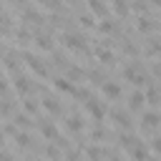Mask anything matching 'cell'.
I'll use <instances>...</instances> for the list:
<instances>
[{
    "mask_svg": "<svg viewBox=\"0 0 161 161\" xmlns=\"http://www.w3.org/2000/svg\"><path fill=\"white\" fill-rule=\"evenodd\" d=\"M93 55H96V60H101L103 65H111V63L116 60V55L111 53V48H108V45H101V43L96 45V53H93Z\"/></svg>",
    "mask_w": 161,
    "mask_h": 161,
    "instance_id": "7",
    "label": "cell"
},
{
    "mask_svg": "<svg viewBox=\"0 0 161 161\" xmlns=\"http://www.w3.org/2000/svg\"><path fill=\"white\" fill-rule=\"evenodd\" d=\"M151 148H153L156 153H161V136H153V138H151Z\"/></svg>",
    "mask_w": 161,
    "mask_h": 161,
    "instance_id": "32",
    "label": "cell"
},
{
    "mask_svg": "<svg viewBox=\"0 0 161 161\" xmlns=\"http://www.w3.org/2000/svg\"><path fill=\"white\" fill-rule=\"evenodd\" d=\"M3 161H13V156H10V151H8V148L3 151Z\"/></svg>",
    "mask_w": 161,
    "mask_h": 161,
    "instance_id": "34",
    "label": "cell"
},
{
    "mask_svg": "<svg viewBox=\"0 0 161 161\" xmlns=\"http://www.w3.org/2000/svg\"><path fill=\"white\" fill-rule=\"evenodd\" d=\"M91 138H93V143H101L106 138V128H101V123H96V128L91 131Z\"/></svg>",
    "mask_w": 161,
    "mask_h": 161,
    "instance_id": "26",
    "label": "cell"
},
{
    "mask_svg": "<svg viewBox=\"0 0 161 161\" xmlns=\"http://www.w3.org/2000/svg\"><path fill=\"white\" fill-rule=\"evenodd\" d=\"M101 93L108 98V101H116V98H121V83H116V80H106L103 86H101Z\"/></svg>",
    "mask_w": 161,
    "mask_h": 161,
    "instance_id": "6",
    "label": "cell"
},
{
    "mask_svg": "<svg viewBox=\"0 0 161 161\" xmlns=\"http://www.w3.org/2000/svg\"><path fill=\"white\" fill-rule=\"evenodd\" d=\"M15 126H18V128H30V116L23 113V111H18V113H15Z\"/></svg>",
    "mask_w": 161,
    "mask_h": 161,
    "instance_id": "25",
    "label": "cell"
},
{
    "mask_svg": "<svg viewBox=\"0 0 161 161\" xmlns=\"http://www.w3.org/2000/svg\"><path fill=\"white\" fill-rule=\"evenodd\" d=\"M96 30H98V33H103V35H111V33L116 30V23H113V18H106V20H101Z\"/></svg>",
    "mask_w": 161,
    "mask_h": 161,
    "instance_id": "21",
    "label": "cell"
},
{
    "mask_svg": "<svg viewBox=\"0 0 161 161\" xmlns=\"http://www.w3.org/2000/svg\"><path fill=\"white\" fill-rule=\"evenodd\" d=\"M33 43H35V48H38V50H48V53H53V50H55L53 35H50V33H45V30H38V33L33 35Z\"/></svg>",
    "mask_w": 161,
    "mask_h": 161,
    "instance_id": "3",
    "label": "cell"
},
{
    "mask_svg": "<svg viewBox=\"0 0 161 161\" xmlns=\"http://www.w3.org/2000/svg\"><path fill=\"white\" fill-rule=\"evenodd\" d=\"M53 88H55L58 93H70V96L75 93V86H73L65 75H55V78H53Z\"/></svg>",
    "mask_w": 161,
    "mask_h": 161,
    "instance_id": "8",
    "label": "cell"
},
{
    "mask_svg": "<svg viewBox=\"0 0 161 161\" xmlns=\"http://www.w3.org/2000/svg\"><path fill=\"white\" fill-rule=\"evenodd\" d=\"M88 10H91L93 15H98L101 20L108 18V5H106V3H96V0H93V3H88Z\"/></svg>",
    "mask_w": 161,
    "mask_h": 161,
    "instance_id": "14",
    "label": "cell"
},
{
    "mask_svg": "<svg viewBox=\"0 0 161 161\" xmlns=\"http://www.w3.org/2000/svg\"><path fill=\"white\" fill-rule=\"evenodd\" d=\"M143 103H146V93L136 88V91H133V93L128 96V108H131V111H138V108H141Z\"/></svg>",
    "mask_w": 161,
    "mask_h": 161,
    "instance_id": "10",
    "label": "cell"
},
{
    "mask_svg": "<svg viewBox=\"0 0 161 161\" xmlns=\"http://www.w3.org/2000/svg\"><path fill=\"white\" fill-rule=\"evenodd\" d=\"M60 43L65 45V48H70V50H83V53H88V45H86V38L80 35V33H60Z\"/></svg>",
    "mask_w": 161,
    "mask_h": 161,
    "instance_id": "2",
    "label": "cell"
},
{
    "mask_svg": "<svg viewBox=\"0 0 161 161\" xmlns=\"http://www.w3.org/2000/svg\"><path fill=\"white\" fill-rule=\"evenodd\" d=\"M111 10H113V13H118V15H128V5H126V3H113V5H111Z\"/></svg>",
    "mask_w": 161,
    "mask_h": 161,
    "instance_id": "30",
    "label": "cell"
},
{
    "mask_svg": "<svg viewBox=\"0 0 161 161\" xmlns=\"http://www.w3.org/2000/svg\"><path fill=\"white\" fill-rule=\"evenodd\" d=\"M161 53V38H151L146 45V55H158Z\"/></svg>",
    "mask_w": 161,
    "mask_h": 161,
    "instance_id": "23",
    "label": "cell"
},
{
    "mask_svg": "<svg viewBox=\"0 0 161 161\" xmlns=\"http://www.w3.org/2000/svg\"><path fill=\"white\" fill-rule=\"evenodd\" d=\"M111 118H113V123L121 126L123 131H131V118H128V113H123V111H111Z\"/></svg>",
    "mask_w": 161,
    "mask_h": 161,
    "instance_id": "11",
    "label": "cell"
},
{
    "mask_svg": "<svg viewBox=\"0 0 161 161\" xmlns=\"http://www.w3.org/2000/svg\"><path fill=\"white\" fill-rule=\"evenodd\" d=\"M20 55L25 58V65L38 75V78H48V65H45V60L40 58V55H35V53H28V50H20Z\"/></svg>",
    "mask_w": 161,
    "mask_h": 161,
    "instance_id": "1",
    "label": "cell"
},
{
    "mask_svg": "<svg viewBox=\"0 0 161 161\" xmlns=\"http://www.w3.org/2000/svg\"><path fill=\"white\" fill-rule=\"evenodd\" d=\"M123 53H126V55H138V48H136L131 40H123Z\"/></svg>",
    "mask_w": 161,
    "mask_h": 161,
    "instance_id": "31",
    "label": "cell"
},
{
    "mask_svg": "<svg viewBox=\"0 0 161 161\" xmlns=\"http://www.w3.org/2000/svg\"><path fill=\"white\" fill-rule=\"evenodd\" d=\"M131 156H133V161H151V158H148V148H146L143 143H136V146L131 148Z\"/></svg>",
    "mask_w": 161,
    "mask_h": 161,
    "instance_id": "17",
    "label": "cell"
},
{
    "mask_svg": "<svg viewBox=\"0 0 161 161\" xmlns=\"http://www.w3.org/2000/svg\"><path fill=\"white\" fill-rule=\"evenodd\" d=\"M158 98H161V93H158V88H146V101L148 103H158Z\"/></svg>",
    "mask_w": 161,
    "mask_h": 161,
    "instance_id": "28",
    "label": "cell"
},
{
    "mask_svg": "<svg viewBox=\"0 0 161 161\" xmlns=\"http://www.w3.org/2000/svg\"><path fill=\"white\" fill-rule=\"evenodd\" d=\"M103 146H98V143H91V146H86V156L91 158V161H101L103 158Z\"/></svg>",
    "mask_w": 161,
    "mask_h": 161,
    "instance_id": "16",
    "label": "cell"
},
{
    "mask_svg": "<svg viewBox=\"0 0 161 161\" xmlns=\"http://www.w3.org/2000/svg\"><path fill=\"white\" fill-rule=\"evenodd\" d=\"M121 75H123L126 80L136 83V78H138L141 73H138V68H136V65H123V68H121Z\"/></svg>",
    "mask_w": 161,
    "mask_h": 161,
    "instance_id": "22",
    "label": "cell"
},
{
    "mask_svg": "<svg viewBox=\"0 0 161 161\" xmlns=\"http://www.w3.org/2000/svg\"><path fill=\"white\" fill-rule=\"evenodd\" d=\"M86 111H88V113L93 116V121H96V123H101V121H103V118L108 116V111H106V106H103V103H101L98 98H91V101L86 103Z\"/></svg>",
    "mask_w": 161,
    "mask_h": 161,
    "instance_id": "4",
    "label": "cell"
},
{
    "mask_svg": "<svg viewBox=\"0 0 161 161\" xmlns=\"http://www.w3.org/2000/svg\"><path fill=\"white\" fill-rule=\"evenodd\" d=\"M65 128H68L70 133H80V131H83V118H80L78 113H70V116L65 118Z\"/></svg>",
    "mask_w": 161,
    "mask_h": 161,
    "instance_id": "12",
    "label": "cell"
},
{
    "mask_svg": "<svg viewBox=\"0 0 161 161\" xmlns=\"http://www.w3.org/2000/svg\"><path fill=\"white\" fill-rule=\"evenodd\" d=\"M78 23H80L83 28H98L96 18H93V15H88V13H80V15H78Z\"/></svg>",
    "mask_w": 161,
    "mask_h": 161,
    "instance_id": "24",
    "label": "cell"
},
{
    "mask_svg": "<svg viewBox=\"0 0 161 161\" xmlns=\"http://www.w3.org/2000/svg\"><path fill=\"white\" fill-rule=\"evenodd\" d=\"M141 118H143V126H148V128L161 126V113H156V111H146Z\"/></svg>",
    "mask_w": 161,
    "mask_h": 161,
    "instance_id": "15",
    "label": "cell"
},
{
    "mask_svg": "<svg viewBox=\"0 0 161 161\" xmlns=\"http://www.w3.org/2000/svg\"><path fill=\"white\" fill-rule=\"evenodd\" d=\"M38 108H40V103L35 101V98H23V113H28V116H33V113H38Z\"/></svg>",
    "mask_w": 161,
    "mask_h": 161,
    "instance_id": "20",
    "label": "cell"
},
{
    "mask_svg": "<svg viewBox=\"0 0 161 161\" xmlns=\"http://www.w3.org/2000/svg\"><path fill=\"white\" fill-rule=\"evenodd\" d=\"M40 106L48 111V113H53V116H58V113H63V106H60V101L55 98V96H45L43 101H40Z\"/></svg>",
    "mask_w": 161,
    "mask_h": 161,
    "instance_id": "9",
    "label": "cell"
},
{
    "mask_svg": "<svg viewBox=\"0 0 161 161\" xmlns=\"http://www.w3.org/2000/svg\"><path fill=\"white\" fill-rule=\"evenodd\" d=\"M136 28H138V33H151V30L156 28V23H153L151 18H146V15H143V18H138V20H136Z\"/></svg>",
    "mask_w": 161,
    "mask_h": 161,
    "instance_id": "18",
    "label": "cell"
},
{
    "mask_svg": "<svg viewBox=\"0 0 161 161\" xmlns=\"http://www.w3.org/2000/svg\"><path fill=\"white\" fill-rule=\"evenodd\" d=\"M40 133H43V138H48V143H58L60 141V131L53 126V121H43L40 123Z\"/></svg>",
    "mask_w": 161,
    "mask_h": 161,
    "instance_id": "5",
    "label": "cell"
},
{
    "mask_svg": "<svg viewBox=\"0 0 161 161\" xmlns=\"http://www.w3.org/2000/svg\"><path fill=\"white\" fill-rule=\"evenodd\" d=\"M13 86H15V91L20 93V96H25L28 98V91H30V83H28V75H15V80H13Z\"/></svg>",
    "mask_w": 161,
    "mask_h": 161,
    "instance_id": "13",
    "label": "cell"
},
{
    "mask_svg": "<svg viewBox=\"0 0 161 161\" xmlns=\"http://www.w3.org/2000/svg\"><path fill=\"white\" fill-rule=\"evenodd\" d=\"M30 38H33V35H30V30H28L25 25H18V28H15V40H18V45H25Z\"/></svg>",
    "mask_w": 161,
    "mask_h": 161,
    "instance_id": "19",
    "label": "cell"
},
{
    "mask_svg": "<svg viewBox=\"0 0 161 161\" xmlns=\"http://www.w3.org/2000/svg\"><path fill=\"white\" fill-rule=\"evenodd\" d=\"M153 73H156V78H158V80H161V65H158V63H156V65H153Z\"/></svg>",
    "mask_w": 161,
    "mask_h": 161,
    "instance_id": "35",
    "label": "cell"
},
{
    "mask_svg": "<svg viewBox=\"0 0 161 161\" xmlns=\"http://www.w3.org/2000/svg\"><path fill=\"white\" fill-rule=\"evenodd\" d=\"M111 161H121V156H111Z\"/></svg>",
    "mask_w": 161,
    "mask_h": 161,
    "instance_id": "36",
    "label": "cell"
},
{
    "mask_svg": "<svg viewBox=\"0 0 161 161\" xmlns=\"http://www.w3.org/2000/svg\"><path fill=\"white\" fill-rule=\"evenodd\" d=\"M15 143H18L20 148H25V146H30V136H28L25 131H18V133H15Z\"/></svg>",
    "mask_w": 161,
    "mask_h": 161,
    "instance_id": "27",
    "label": "cell"
},
{
    "mask_svg": "<svg viewBox=\"0 0 161 161\" xmlns=\"http://www.w3.org/2000/svg\"><path fill=\"white\" fill-rule=\"evenodd\" d=\"M133 8H136L138 13H148V10H151V5H146V3H136Z\"/></svg>",
    "mask_w": 161,
    "mask_h": 161,
    "instance_id": "33",
    "label": "cell"
},
{
    "mask_svg": "<svg viewBox=\"0 0 161 161\" xmlns=\"http://www.w3.org/2000/svg\"><path fill=\"white\" fill-rule=\"evenodd\" d=\"M45 156L53 158V161H60V151L55 148V143H48V146H45Z\"/></svg>",
    "mask_w": 161,
    "mask_h": 161,
    "instance_id": "29",
    "label": "cell"
}]
</instances>
